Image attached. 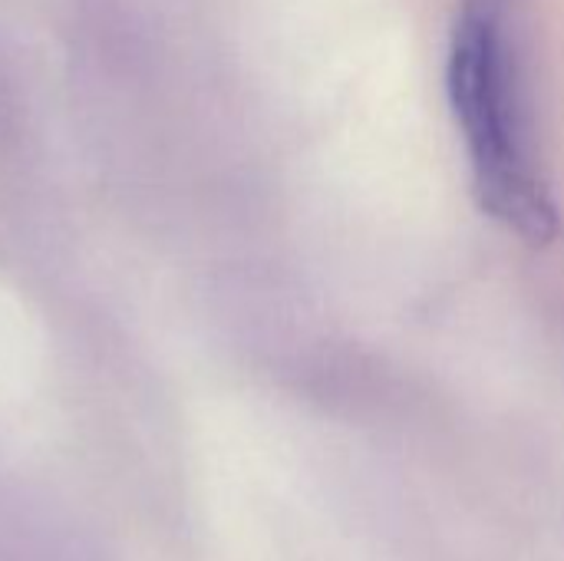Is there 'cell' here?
Listing matches in <instances>:
<instances>
[{"label":"cell","mask_w":564,"mask_h":561,"mask_svg":"<svg viewBox=\"0 0 564 561\" xmlns=\"http://www.w3.org/2000/svg\"><path fill=\"white\" fill-rule=\"evenodd\" d=\"M446 93L479 208L519 241L549 248L562 208L542 142L529 0H459Z\"/></svg>","instance_id":"1"}]
</instances>
